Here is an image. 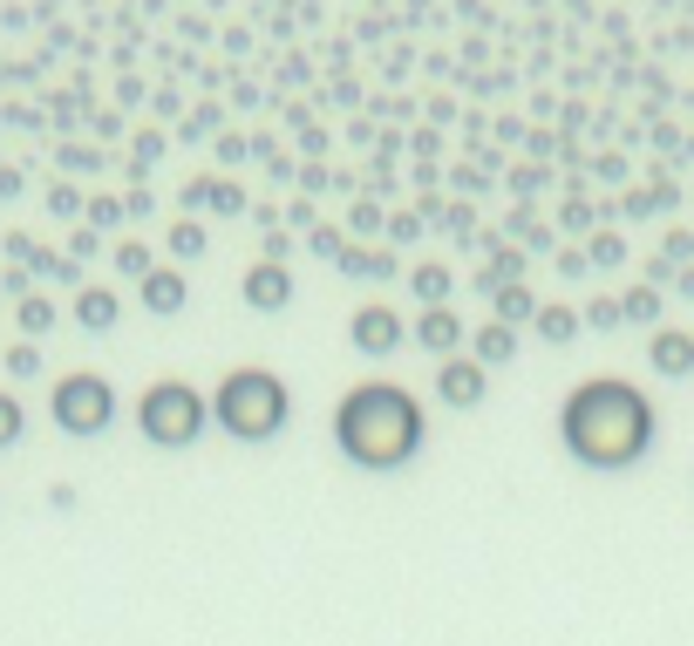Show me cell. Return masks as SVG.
Wrapping results in <instances>:
<instances>
[{"mask_svg": "<svg viewBox=\"0 0 694 646\" xmlns=\"http://www.w3.org/2000/svg\"><path fill=\"white\" fill-rule=\"evenodd\" d=\"M654 429H660L654 402L627 375H593L558 402V443L585 470H633L654 449Z\"/></svg>", "mask_w": 694, "mask_h": 646, "instance_id": "6da1fadb", "label": "cell"}, {"mask_svg": "<svg viewBox=\"0 0 694 646\" xmlns=\"http://www.w3.org/2000/svg\"><path fill=\"white\" fill-rule=\"evenodd\" d=\"M48 212H55V218H75V212H83V191H75V185H55V191H48Z\"/></svg>", "mask_w": 694, "mask_h": 646, "instance_id": "836d02e7", "label": "cell"}, {"mask_svg": "<svg viewBox=\"0 0 694 646\" xmlns=\"http://www.w3.org/2000/svg\"><path fill=\"white\" fill-rule=\"evenodd\" d=\"M204 422H212V402H204L191 381H177V375L150 381L143 402H137V429H143L150 449H191L204 435Z\"/></svg>", "mask_w": 694, "mask_h": 646, "instance_id": "277c9868", "label": "cell"}, {"mask_svg": "<svg viewBox=\"0 0 694 646\" xmlns=\"http://www.w3.org/2000/svg\"><path fill=\"white\" fill-rule=\"evenodd\" d=\"M287 218H293V225H306V231L320 225V218H314V198H293V204H287Z\"/></svg>", "mask_w": 694, "mask_h": 646, "instance_id": "ab89813d", "label": "cell"}, {"mask_svg": "<svg viewBox=\"0 0 694 646\" xmlns=\"http://www.w3.org/2000/svg\"><path fill=\"white\" fill-rule=\"evenodd\" d=\"M470 360H477V368H504V360H518V327L483 320V327L470 333Z\"/></svg>", "mask_w": 694, "mask_h": 646, "instance_id": "4fadbf2b", "label": "cell"}, {"mask_svg": "<svg viewBox=\"0 0 694 646\" xmlns=\"http://www.w3.org/2000/svg\"><path fill=\"white\" fill-rule=\"evenodd\" d=\"M558 218H565V231H593V225H600V204H593V198H565Z\"/></svg>", "mask_w": 694, "mask_h": 646, "instance_id": "f546056e", "label": "cell"}, {"mask_svg": "<svg viewBox=\"0 0 694 646\" xmlns=\"http://www.w3.org/2000/svg\"><path fill=\"white\" fill-rule=\"evenodd\" d=\"M660 258H667V266H687V258H694V231H667V239H660Z\"/></svg>", "mask_w": 694, "mask_h": 646, "instance_id": "d6a6232c", "label": "cell"}, {"mask_svg": "<svg viewBox=\"0 0 694 646\" xmlns=\"http://www.w3.org/2000/svg\"><path fill=\"white\" fill-rule=\"evenodd\" d=\"M102 245H96V231L83 225V231H75V239H68V258H75V266H83V258H96Z\"/></svg>", "mask_w": 694, "mask_h": 646, "instance_id": "8d00e7d4", "label": "cell"}, {"mask_svg": "<svg viewBox=\"0 0 694 646\" xmlns=\"http://www.w3.org/2000/svg\"><path fill=\"white\" fill-rule=\"evenodd\" d=\"M137 293H143V306H150V314H185V306H191V279H185V266H157V273H150V279H137Z\"/></svg>", "mask_w": 694, "mask_h": 646, "instance_id": "7c38bea8", "label": "cell"}, {"mask_svg": "<svg viewBox=\"0 0 694 646\" xmlns=\"http://www.w3.org/2000/svg\"><path fill=\"white\" fill-rule=\"evenodd\" d=\"M287 252H293V239H287V231H266V245H260V258H273V266H287Z\"/></svg>", "mask_w": 694, "mask_h": 646, "instance_id": "d590c367", "label": "cell"}, {"mask_svg": "<svg viewBox=\"0 0 694 646\" xmlns=\"http://www.w3.org/2000/svg\"><path fill=\"white\" fill-rule=\"evenodd\" d=\"M525 266H531V258L518 252V245H497L491 258H483V266L470 273V287L477 293H497V287H518V279H525Z\"/></svg>", "mask_w": 694, "mask_h": 646, "instance_id": "5bb4252c", "label": "cell"}, {"mask_svg": "<svg viewBox=\"0 0 694 646\" xmlns=\"http://www.w3.org/2000/svg\"><path fill=\"white\" fill-rule=\"evenodd\" d=\"M150 204H157L150 191H123V212H130V218H150Z\"/></svg>", "mask_w": 694, "mask_h": 646, "instance_id": "60d3db41", "label": "cell"}, {"mask_svg": "<svg viewBox=\"0 0 694 646\" xmlns=\"http://www.w3.org/2000/svg\"><path fill=\"white\" fill-rule=\"evenodd\" d=\"M674 293H681V300H694V266H681V273H674Z\"/></svg>", "mask_w": 694, "mask_h": 646, "instance_id": "ee69618b", "label": "cell"}, {"mask_svg": "<svg viewBox=\"0 0 694 646\" xmlns=\"http://www.w3.org/2000/svg\"><path fill=\"white\" fill-rule=\"evenodd\" d=\"M333 266H341L348 279H395V273H402V258H395V252H381V245H348L341 258H333Z\"/></svg>", "mask_w": 694, "mask_h": 646, "instance_id": "e0dca14e", "label": "cell"}, {"mask_svg": "<svg viewBox=\"0 0 694 646\" xmlns=\"http://www.w3.org/2000/svg\"><path fill=\"white\" fill-rule=\"evenodd\" d=\"M510 239H518V252H552V225H538L531 212H510Z\"/></svg>", "mask_w": 694, "mask_h": 646, "instance_id": "cb8c5ba5", "label": "cell"}, {"mask_svg": "<svg viewBox=\"0 0 694 646\" xmlns=\"http://www.w3.org/2000/svg\"><path fill=\"white\" fill-rule=\"evenodd\" d=\"M0 287H8V293H21V300L35 293V287H28V266H8V273H0Z\"/></svg>", "mask_w": 694, "mask_h": 646, "instance_id": "74e56055", "label": "cell"}, {"mask_svg": "<svg viewBox=\"0 0 694 646\" xmlns=\"http://www.w3.org/2000/svg\"><path fill=\"white\" fill-rule=\"evenodd\" d=\"M585 266H593V258H585V252H558V273H565V279H579Z\"/></svg>", "mask_w": 694, "mask_h": 646, "instance_id": "7bdbcfd3", "label": "cell"}, {"mask_svg": "<svg viewBox=\"0 0 694 646\" xmlns=\"http://www.w3.org/2000/svg\"><path fill=\"white\" fill-rule=\"evenodd\" d=\"M21 429H28L21 402H14V395H0V449H14V443H21Z\"/></svg>", "mask_w": 694, "mask_h": 646, "instance_id": "f1b7e54d", "label": "cell"}, {"mask_svg": "<svg viewBox=\"0 0 694 646\" xmlns=\"http://www.w3.org/2000/svg\"><path fill=\"white\" fill-rule=\"evenodd\" d=\"M306 252H314V258H341L348 252V231L341 225H314V231H306Z\"/></svg>", "mask_w": 694, "mask_h": 646, "instance_id": "484cf974", "label": "cell"}, {"mask_svg": "<svg viewBox=\"0 0 694 646\" xmlns=\"http://www.w3.org/2000/svg\"><path fill=\"white\" fill-rule=\"evenodd\" d=\"M8 375H14V381H35V375H41V347H35V341H14V347H8Z\"/></svg>", "mask_w": 694, "mask_h": 646, "instance_id": "4316f807", "label": "cell"}, {"mask_svg": "<svg viewBox=\"0 0 694 646\" xmlns=\"http://www.w3.org/2000/svg\"><path fill=\"white\" fill-rule=\"evenodd\" d=\"M389 231H395V245H408V239H416V231H422V218H416V212H402V218H395Z\"/></svg>", "mask_w": 694, "mask_h": 646, "instance_id": "b9f144b4", "label": "cell"}, {"mask_svg": "<svg viewBox=\"0 0 694 646\" xmlns=\"http://www.w3.org/2000/svg\"><path fill=\"white\" fill-rule=\"evenodd\" d=\"M483 395H491V368H477L470 354L436 360V402L443 408H483Z\"/></svg>", "mask_w": 694, "mask_h": 646, "instance_id": "52a82bcc", "label": "cell"}, {"mask_svg": "<svg viewBox=\"0 0 694 646\" xmlns=\"http://www.w3.org/2000/svg\"><path fill=\"white\" fill-rule=\"evenodd\" d=\"M579 320L593 327V333H613V327H620V300H613V293H593V300L579 306Z\"/></svg>", "mask_w": 694, "mask_h": 646, "instance_id": "d4e9b609", "label": "cell"}, {"mask_svg": "<svg viewBox=\"0 0 694 646\" xmlns=\"http://www.w3.org/2000/svg\"><path fill=\"white\" fill-rule=\"evenodd\" d=\"M75 320H83L89 333H110V327L123 320V300H116V287H83V293H75Z\"/></svg>", "mask_w": 694, "mask_h": 646, "instance_id": "9a60e30c", "label": "cell"}, {"mask_svg": "<svg viewBox=\"0 0 694 646\" xmlns=\"http://www.w3.org/2000/svg\"><path fill=\"white\" fill-rule=\"evenodd\" d=\"M14 320H21V333H28V341H35V333H48V327L62 320V306L48 300V293H28V300L14 306Z\"/></svg>", "mask_w": 694, "mask_h": 646, "instance_id": "7402d4cb", "label": "cell"}, {"mask_svg": "<svg viewBox=\"0 0 694 646\" xmlns=\"http://www.w3.org/2000/svg\"><path fill=\"white\" fill-rule=\"evenodd\" d=\"M157 157H164V137L150 129V137H137V164H157Z\"/></svg>", "mask_w": 694, "mask_h": 646, "instance_id": "f35d334b", "label": "cell"}, {"mask_svg": "<svg viewBox=\"0 0 694 646\" xmlns=\"http://www.w3.org/2000/svg\"><path fill=\"white\" fill-rule=\"evenodd\" d=\"M585 258H593V266H620V258H627V239H620V231H600V239L585 245Z\"/></svg>", "mask_w": 694, "mask_h": 646, "instance_id": "4dcf8cb0", "label": "cell"}, {"mask_svg": "<svg viewBox=\"0 0 694 646\" xmlns=\"http://www.w3.org/2000/svg\"><path fill=\"white\" fill-rule=\"evenodd\" d=\"M333 443L354 470H402L416 463L429 429H422V402L408 395L402 381H362L348 388L341 408H333Z\"/></svg>", "mask_w": 694, "mask_h": 646, "instance_id": "7a4b0ae2", "label": "cell"}, {"mask_svg": "<svg viewBox=\"0 0 694 646\" xmlns=\"http://www.w3.org/2000/svg\"><path fill=\"white\" fill-rule=\"evenodd\" d=\"M491 300H497V314H491V320H504V327H531V320H538V306H545V300L525 287V279H518V287H497Z\"/></svg>", "mask_w": 694, "mask_h": 646, "instance_id": "d6986e66", "label": "cell"}, {"mask_svg": "<svg viewBox=\"0 0 694 646\" xmlns=\"http://www.w3.org/2000/svg\"><path fill=\"white\" fill-rule=\"evenodd\" d=\"M164 252L177 258V266H191V258L212 252V239H204V225H198V218H177V225L164 231Z\"/></svg>", "mask_w": 694, "mask_h": 646, "instance_id": "ffe728a7", "label": "cell"}, {"mask_svg": "<svg viewBox=\"0 0 694 646\" xmlns=\"http://www.w3.org/2000/svg\"><path fill=\"white\" fill-rule=\"evenodd\" d=\"M239 300L252 314H287L293 306V266H273V258H252L239 273Z\"/></svg>", "mask_w": 694, "mask_h": 646, "instance_id": "ba28073f", "label": "cell"}, {"mask_svg": "<svg viewBox=\"0 0 694 646\" xmlns=\"http://www.w3.org/2000/svg\"><path fill=\"white\" fill-rule=\"evenodd\" d=\"M177 204H185V212H212V218H239L245 212V191L231 185V177H191Z\"/></svg>", "mask_w": 694, "mask_h": 646, "instance_id": "8fae6325", "label": "cell"}, {"mask_svg": "<svg viewBox=\"0 0 694 646\" xmlns=\"http://www.w3.org/2000/svg\"><path fill=\"white\" fill-rule=\"evenodd\" d=\"M48 416H55L62 435H102L116 422V388L102 375H89V368H75V375H62L48 388Z\"/></svg>", "mask_w": 694, "mask_h": 646, "instance_id": "5b68a950", "label": "cell"}, {"mask_svg": "<svg viewBox=\"0 0 694 646\" xmlns=\"http://www.w3.org/2000/svg\"><path fill=\"white\" fill-rule=\"evenodd\" d=\"M579 327H585V320H579V306H552V300L538 306V320H531V333H538L545 347H572V341H579Z\"/></svg>", "mask_w": 694, "mask_h": 646, "instance_id": "ac0fdd59", "label": "cell"}, {"mask_svg": "<svg viewBox=\"0 0 694 646\" xmlns=\"http://www.w3.org/2000/svg\"><path fill=\"white\" fill-rule=\"evenodd\" d=\"M348 225H354V231H381V204H375V198H354Z\"/></svg>", "mask_w": 694, "mask_h": 646, "instance_id": "e575fe53", "label": "cell"}, {"mask_svg": "<svg viewBox=\"0 0 694 646\" xmlns=\"http://www.w3.org/2000/svg\"><path fill=\"white\" fill-rule=\"evenodd\" d=\"M110 258H116V273H123V279H150V273H157V252H150L143 239H123Z\"/></svg>", "mask_w": 694, "mask_h": 646, "instance_id": "603a6c76", "label": "cell"}, {"mask_svg": "<svg viewBox=\"0 0 694 646\" xmlns=\"http://www.w3.org/2000/svg\"><path fill=\"white\" fill-rule=\"evenodd\" d=\"M83 212H89V231H110V225H123V218H130V212H123V198H89Z\"/></svg>", "mask_w": 694, "mask_h": 646, "instance_id": "83f0119b", "label": "cell"}, {"mask_svg": "<svg viewBox=\"0 0 694 646\" xmlns=\"http://www.w3.org/2000/svg\"><path fill=\"white\" fill-rule=\"evenodd\" d=\"M408 333H416V347L443 354V360H450V354H463V341H470V333H463V314H456V306H422Z\"/></svg>", "mask_w": 694, "mask_h": 646, "instance_id": "9c48e42d", "label": "cell"}, {"mask_svg": "<svg viewBox=\"0 0 694 646\" xmlns=\"http://www.w3.org/2000/svg\"><path fill=\"white\" fill-rule=\"evenodd\" d=\"M647 368L667 375V381L694 375V333H687V327H654V333H647Z\"/></svg>", "mask_w": 694, "mask_h": 646, "instance_id": "30bf717a", "label": "cell"}, {"mask_svg": "<svg viewBox=\"0 0 694 646\" xmlns=\"http://www.w3.org/2000/svg\"><path fill=\"white\" fill-rule=\"evenodd\" d=\"M348 341H354V354L381 360V354H395V347L408 341V327H402V314H395V306L368 300V306H354V314H348Z\"/></svg>", "mask_w": 694, "mask_h": 646, "instance_id": "8992f818", "label": "cell"}, {"mask_svg": "<svg viewBox=\"0 0 694 646\" xmlns=\"http://www.w3.org/2000/svg\"><path fill=\"white\" fill-rule=\"evenodd\" d=\"M408 293H416L422 306H450V293H456V273L443 266V258H422V266H408Z\"/></svg>", "mask_w": 694, "mask_h": 646, "instance_id": "2e32d148", "label": "cell"}, {"mask_svg": "<svg viewBox=\"0 0 694 646\" xmlns=\"http://www.w3.org/2000/svg\"><path fill=\"white\" fill-rule=\"evenodd\" d=\"M293 416V395L273 368H225L212 388V422L239 443H273Z\"/></svg>", "mask_w": 694, "mask_h": 646, "instance_id": "3957f363", "label": "cell"}, {"mask_svg": "<svg viewBox=\"0 0 694 646\" xmlns=\"http://www.w3.org/2000/svg\"><path fill=\"white\" fill-rule=\"evenodd\" d=\"M620 320H633V327H660V287H627L620 293Z\"/></svg>", "mask_w": 694, "mask_h": 646, "instance_id": "44dd1931", "label": "cell"}, {"mask_svg": "<svg viewBox=\"0 0 694 646\" xmlns=\"http://www.w3.org/2000/svg\"><path fill=\"white\" fill-rule=\"evenodd\" d=\"M660 204H674V198H667V191H627V198H620V212H627V218H654Z\"/></svg>", "mask_w": 694, "mask_h": 646, "instance_id": "1f68e13d", "label": "cell"}]
</instances>
